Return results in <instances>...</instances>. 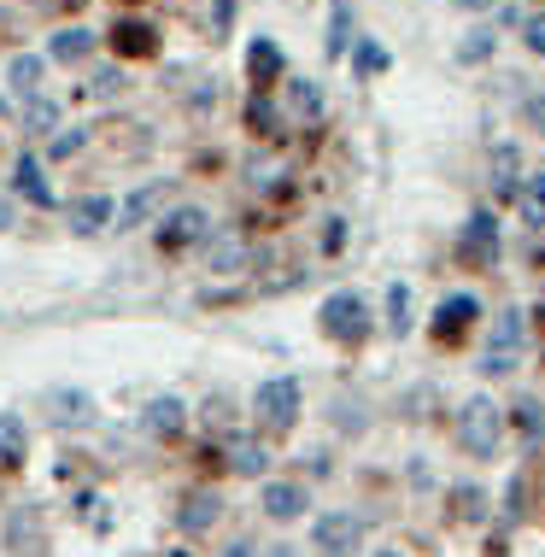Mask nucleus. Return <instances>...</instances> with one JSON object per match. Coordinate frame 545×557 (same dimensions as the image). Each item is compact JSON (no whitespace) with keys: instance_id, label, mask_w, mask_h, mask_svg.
I'll list each match as a JSON object with an SVG mask.
<instances>
[{"instance_id":"nucleus-30","label":"nucleus","mask_w":545,"mask_h":557,"mask_svg":"<svg viewBox=\"0 0 545 557\" xmlns=\"http://www.w3.org/2000/svg\"><path fill=\"white\" fill-rule=\"evenodd\" d=\"M346 41H352V29H346V0H335V24H329V59H340Z\"/></svg>"},{"instance_id":"nucleus-3","label":"nucleus","mask_w":545,"mask_h":557,"mask_svg":"<svg viewBox=\"0 0 545 557\" xmlns=\"http://www.w3.org/2000/svg\"><path fill=\"white\" fill-rule=\"evenodd\" d=\"M323 335L346 341V346L370 335V306H363V294H329L323 299Z\"/></svg>"},{"instance_id":"nucleus-41","label":"nucleus","mask_w":545,"mask_h":557,"mask_svg":"<svg viewBox=\"0 0 545 557\" xmlns=\"http://www.w3.org/2000/svg\"><path fill=\"white\" fill-rule=\"evenodd\" d=\"M451 7H463V12H487V7H498V0H451Z\"/></svg>"},{"instance_id":"nucleus-5","label":"nucleus","mask_w":545,"mask_h":557,"mask_svg":"<svg viewBox=\"0 0 545 557\" xmlns=\"http://www.w3.org/2000/svg\"><path fill=\"white\" fill-rule=\"evenodd\" d=\"M317 557H352L358 540H363V522L352 510H329V517H317Z\"/></svg>"},{"instance_id":"nucleus-2","label":"nucleus","mask_w":545,"mask_h":557,"mask_svg":"<svg viewBox=\"0 0 545 557\" xmlns=\"http://www.w3.org/2000/svg\"><path fill=\"white\" fill-rule=\"evenodd\" d=\"M299 405H306V394H299L294 375H270L259 394H252V411H259L264 429H294L299 423Z\"/></svg>"},{"instance_id":"nucleus-7","label":"nucleus","mask_w":545,"mask_h":557,"mask_svg":"<svg viewBox=\"0 0 545 557\" xmlns=\"http://www.w3.org/2000/svg\"><path fill=\"white\" fill-rule=\"evenodd\" d=\"M48 417L59 429H83V423H95V399L83 387H48Z\"/></svg>"},{"instance_id":"nucleus-37","label":"nucleus","mask_w":545,"mask_h":557,"mask_svg":"<svg viewBox=\"0 0 545 557\" xmlns=\"http://www.w3.org/2000/svg\"><path fill=\"white\" fill-rule=\"evenodd\" d=\"M528 48L545 59V12H540V18H528Z\"/></svg>"},{"instance_id":"nucleus-4","label":"nucleus","mask_w":545,"mask_h":557,"mask_svg":"<svg viewBox=\"0 0 545 557\" xmlns=\"http://www.w3.org/2000/svg\"><path fill=\"white\" fill-rule=\"evenodd\" d=\"M517 352H522V311L510 306L505 318L493 323L487 352H481V370H487V375H510V370H517Z\"/></svg>"},{"instance_id":"nucleus-42","label":"nucleus","mask_w":545,"mask_h":557,"mask_svg":"<svg viewBox=\"0 0 545 557\" xmlns=\"http://www.w3.org/2000/svg\"><path fill=\"white\" fill-rule=\"evenodd\" d=\"M29 7H41V12H59V7H77V0H29Z\"/></svg>"},{"instance_id":"nucleus-34","label":"nucleus","mask_w":545,"mask_h":557,"mask_svg":"<svg viewBox=\"0 0 545 557\" xmlns=\"http://www.w3.org/2000/svg\"><path fill=\"white\" fill-rule=\"evenodd\" d=\"M77 147H83V129H65V135H59V141L48 147V159H71Z\"/></svg>"},{"instance_id":"nucleus-21","label":"nucleus","mask_w":545,"mask_h":557,"mask_svg":"<svg viewBox=\"0 0 545 557\" xmlns=\"http://www.w3.org/2000/svg\"><path fill=\"white\" fill-rule=\"evenodd\" d=\"M18 194H24V200H36V206H48L53 200V194H48V176H41V159H18Z\"/></svg>"},{"instance_id":"nucleus-17","label":"nucleus","mask_w":545,"mask_h":557,"mask_svg":"<svg viewBox=\"0 0 545 557\" xmlns=\"http://www.w3.org/2000/svg\"><path fill=\"white\" fill-rule=\"evenodd\" d=\"M24 451H29V429H24V417L0 411V463H24Z\"/></svg>"},{"instance_id":"nucleus-10","label":"nucleus","mask_w":545,"mask_h":557,"mask_svg":"<svg viewBox=\"0 0 545 557\" xmlns=\"http://www.w3.org/2000/svg\"><path fill=\"white\" fill-rule=\"evenodd\" d=\"M481 318V299L475 294H446L441 299V311H434V329H441V335L451 341V335H463L469 323Z\"/></svg>"},{"instance_id":"nucleus-35","label":"nucleus","mask_w":545,"mask_h":557,"mask_svg":"<svg viewBox=\"0 0 545 557\" xmlns=\"http://www.w3.org/2000/svg\"><path fill=\"white\" fill-rule=\"evenodd\" d=\"M340 247H346V223L329 218V223H323V252H340Z\"/></svg>"},{"instance_id":"nucleus-31","label":"nucleus","mask_w":545,"mask_h":557,"mask_svg":"<svg viewBox=\"0 0 545 557\" xmlns=\"http://www.w3.org/2000/svg\"><path fill=\"white\" fill-rule=\"evenodd\" d=\"M88 88H95V95H117V88H124V71H117V65H100Z\"/></svg>"},{"instance_id":"nucleus-29","label":"nucleus","mask_w":545,"mask_h":557,"mask_svg":"<svg viewBox=\"0 0 545 557\" xmlns=\"http://www.w3.org/2000/svg\"><path fill=\"white\" fill-rule=\"evenodd\" d=\"M517 423H522L528 441H540V434H545V405L540 399H517Z\"/></svg>"},{"instance_id":"nucleus-13","label":"nucleus","mask_w":545,"mask_h":557,"mask_svg":"<svg viewBox=\"0 0 545 557\" xmlns=\"http://www.w3.org/2000/svg\"><path fill=\"white\" fill-rule=\"evenodd\" d=\"M230 470H235V475H270V451H264V441H247V434H235V441H230Z\"/></svg>"},{"instance_id":"nucleus-12","label":"nucleus","mask_w":545,"mask_h":557,"mask_svg":"<svg viewBox=\"0 0 545 557\" xmlns=\"http://www.w3.org/2000/svg\"><path fill=\"white\" fill-rule=\"evenodd\" d=\"M95 53V29H59V36L48 41V59H59V65H77V59H88Z\"/></svg>"},{"instance_id":"nucleus-36","label":"nucleus","mask_w":545,"mask_h":557,"mask_svg":"<svg viewBox=\"0 0 545 557\" xmlns=\"http://www.w3.org/2000/svg\"><path fill=\"white\" fill-rule=\"evenodd\" d=\"M458 505H463V517H469V522H481V505H487V493L469 487V493H458Z\"/></svg>"},{"instance_id":"nucleus-44","label":"nucleus","mask_w":545,"mask_h":557,"mask_svg":"<svg viewBox=\"0 0 545 557\" xmlns=\"http://www.w3.org/2000/svg\"><path fill=\"white\" fill-rule=\"evenodd\" d=\"M375 557H411V552H399V546H382V552H375Z\"/></svg>"},{"instance_id":"nucleus-16","label":"nucleus","mask_w":545,"mask_h":557,"mask_svg":"<svg viewBox=\"0 0 545 557\" xmlns=\"http://www.w3.org/2000/svg\"><path fill=\"white\" fill-rule=\"evenodd\" d=\"M41 77H48V59H36V53H18L12 59V71H7V83L18 88V95H41Z\"/></svg>"},{"instance_id":"nucleus-22","label":"nucleus","mask_w":545,"mask_h":557,"mask_svg":"<svg viewBox=\"0 0 545 557\" xmlns=\"http://www.w3.org/2000/svg\"><path fill=\"white\" fill-rule=\"evenodd\" d=\"M493 48H498V36H493V29H469V36L458 41V65H487Z\"/></svg>"},{"instance_id":"nucleus-26","label":"nucleus","mask_w":545,"mask_h":557,"mask_svg":"<svg viewBox=\"0 0 545 557\" xmlns=\"http://www.w3.org/2000/svg\"><path fill=\"white\" fill-rule=\"evenodd\" d=\"M112 41H117L124 53H153V29H147V24H135V18L117 24V29H112Z\"/></svg>"},{"instance_id":"nucleus-11","label":"nucleus","mask_w":545,"mask_h":557,"mask_svg":"<svg viewBox=\"0 0 545 557\" xmlns=\"http://www.w3.org/2000/svg\"><path fill=\"white\" fill-rule=\"evenodd\" d=\"M264 517H276V522L306 517V487L299 481H264Z\"/></svg>"},{"instance_id":"nucleus-9","label":"nucleus","mask_w":545,"mask_h":557,"mask_svg":"<svg viewBox=\"0 0 545 557\" xmlns=\"http://www.w3.org/2000/svg\"><path fill=\"white\" fill-rule=\"evenodd\" d=\"M141 429H147V434H182V429H188V405L171 399V394L147 399V405H141Z\"/></svg>"},{"instance_id":"nucleus-19","label":"nucleus","mask_w":545,"mask_h":557,"mask_svg":"<svg viewBox=\"0 0 545 557\" xmlns=\"http://www.w3.org/2000/svg\"><path fill=\"white\" fill-rule=\"evenodd\" d=\"M247 71H252V83H276V77H282V53H276V41H252Z\"/></svg>"},{"instance_id":"nucleus-18","label":"nucleus","mask_w":545,"mask_h":557,"mask_svg":"<svg viewBox=\"0 0 545 557\" xmlns=\"http://www.w3.org/2000/svg\"><path fill=\"white\" fill-rule=\"evenodd\" d=\"M517 171H522V153L510 141H498L493 147V183H498V194L505 200H517Z\"/></svg>"},{"instance_id":"nucleus-8","label":"nucleus","mask_w":545,"mask_h":557,"mask_svg":"<svg viewBox=\"0 0 545 557\" xmlns=\"http://www.w3.org/2000/svg\"><path fill=\"white\" fill-rule=\"evenodd\" d=\"M218 517H223V493H218V487H194L188 499H182V510H176L182 534H206Z\"/></svg>"},{"instance_id":"nucleus-32","label":"nucleus","mask_w":545,"mask_h":557,"mask_svg":"<svg viewBox=\"0 0 545 557\" xmlns=\"http://www.w3.org/2000/svg\"><path fill=\"white\" fill-rule=\"evenodd\" d=\"M240 259H247V252H240V240H218V252H211V264H218V270H235Z\"/></svg>"},{"instance_id":"nucleus-1","label":"nucleus","mask_w":545,"mask_h":557,"mask_svg":"<svg viewBox=\"0 0 545 557\" xmlns=\"http://www.w3.org/2000/svg\"><path fill=\"white\" fill-rule=\"evenodd\" d=\"M498 434H505V411H498L487 394L463 399V411H458V441H463L469 458H493V451H498Z\"/></svg>"},{"instance_id":"nucleus-28","label":"nucleus","mask_w":545,"mask_h":557,"mask_svg":"<svg viewBox=\"0 0 545 557\" xmlns=\"http://www.w3.org/2000/svg\"><path fill=\"white\" fill-rule=\"evenodd\" d=\"M352 59H358V71H363V77H375V71H387V48H382L375 36H363Z\"/></svg>"},{"instance_id":"nucleus-45","label":"nucleus","mask_w":545,"mask_h":557,"mask_svg":"<svg viewBox=\"0 0 545 557\" xmlns=\"http://www.w3.org/2000/svg\"><path fill=\"white\" fill-rule=\"evenodd\" d=\"M270 557H299V552H294V546H276V552H270Z\"/></svg>"},{"instance_id":"nucleus-27","label":"nucleus","mask_w":545,"mask_h":557,"mask_svg":"<svg viewBox=\"0 0 545 557\" xmlns=\"http://www.w3.org/2000/svg\"><path fill=\"white\" fill-rule=\"evenodd\" d=\"M287 100H294L299 117H323V95H317V83H306V77L287 83Z\"/></svg>"},{"instance_id":"nucleus-39","label":"nucleus","mask_w":545,"mask_h":557,"mask_svg":"<svg viewBox=\"0 0 545 557\" xmlns=\"http://www.w3.org/2000/svg\"><path fill=\"white\" fill-rule=\"evenodd\" d=\"M247 117H252V124H259V129H270V124H276V112H270L264 100H252V107H247Z\"/></svg>"},{"instance_id":"nucleus-6","label":"nucleus","mask_w":545,"mask_h":557,"mask_svg":"<svg viewBox=\"0 0 545 557\" xmlns=\"http://www.w3.org/2000/svg\"><path fill=\"white\" fill-rule=\"evenodd\" d=\"M463 259L481 264V270L498 264V223H493V212H469V223H463Z\"/></svg>"},{"instance_id":"nucleus-43","label":"nucleus","mask_w":545,"mask_h":557,"mask_svg":"<svg viewBox=\"0 0 545 557\" xmlns=\"http://www.w3.org/2000/svg\"><path fill=\"white\" fill-rule=\"evenodd\" d=\"M0 230H12V200H0Z\"/></svg>"},{"instance_id":"nucleus-14","label":"nucleus","mask_w":545,"mask_h":557,"mask_svg":"<svg viewBox=\"0 0 545 557\" xmlns=\"http://www.w3.org/2000/svg\"><path fill=\"white\" fill-rule=\"evenodd\" d=\"M106 223H112V200H106V194H88V200L71 206V230L77 235H100Z\"/></svg>"},{"instance_id":"nucleus-40","label":"nucleus","mask_w":545,"mask_h":557,"mask_svg":"<svg viewBox=\"0 0 545 557\" xmlns=\"http://www.w3.org/2000/svg\"><path fill=\"white\" fill-rule=\"evenodd\" d=\"M223 557H259V546H252V540H235V546H223Z\"/></svg>"},{"instance_id":"nucleus-33","label":"nucleus","mask_w":545,"mask_h":557,"mask_svg":"<svg viewBox=\"0 0 545 557\" xmlns=\"http://www.w3.org/2000/svg\"><path fill=\"white\" fill-rule=\"evenodd\" d=\"M522 117H528V129L545 135V95H528V100H522Z\"/></svg>"},{"instance_id":"nucleus-23","label":"nucleus","mask_w":545,"mask_h":557,"mask_svg":"<svg viewBox=\"0 0 545 557\" xmlns=\"http://www.w3.org/2000/svg\"><path fill=\"white\" fill-rule=\"evenodd\" d=\"M517 200H522V218L534 223V230H545V171L528 176V183L517 188Z\"/></svg>"},{"instance_id":"nucleus-38","label":"nucleus","mask_w":545,"mask_h":557,"mask_svg":"<svg viewBox=\"0 0 545 557\" xmlns=\"http://www.w3.org/2000/svg\"><path fill=\"white\" fill-rule=\"evenodd\" d=\"M235 12H240V0H218V7H211V18H218V29H230Z\"/></svg>"},{"instance_id":"nucleus-20","label":"nucleus","mask_w":545,"mask_h":557,"mask_svg":"<svg viewBox=\"0 0 545 557\" xmlns=\"http://www.w3.org/2000/svg\"><path fill=\"white\" fill-rule=\"evenodd\" d=\"M387 335H411V288L405 282L387 288Z\"/></svg>"},{"instance_id":"nucleus-24","label":"nucleus","mask_w":545,"mask_h":557,"mask_svg":"<svg viewBox=\"0 0 545 557\" xmlns=\"http://www.w3.org/2000/svg\"><path fill=\"white\" fill-rule=\"evenodd\" d=\"M53 124H59V107H53V100H41V95H29L24 100V129L29 135H48Z\"/></svg>"},{"instance_id":"nucleus-25","label":"nucleus","mask_w":545,"mask_h":557,"mask_svg":"<svg viewBox=\"0 0 545 557\" xmlns=\"http://www.w3.org/2000/svg\"><path fill=\"white\" fill-rule=\"evenodd\" d=\"M164 194H171V183H153V188H135L129 200H124V223H141L147 212H153V206L164 200Z\"/></svg>"},{"instance_id":"nucleus-15","label":"nucleus","mask_w":545,"mask_h":557,"mask_svg":"<svg viewBox=\"0 0 545 557\" xmlns=\"http://www.w3.org/2000/svg\"><path fill=\"white\" fill-rule=\"evenodd\" d=\"M182 240H206L200 206H182V212H171V223H164V247H182Z\"/></svg>"}]
</instances>
